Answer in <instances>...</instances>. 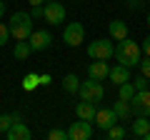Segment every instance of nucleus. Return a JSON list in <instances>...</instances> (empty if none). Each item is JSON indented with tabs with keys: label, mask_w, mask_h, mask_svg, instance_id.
Masks as SVG:
<instances>
[{
	"label": "nucleus",
	"mask_w": 150,
	"mask_h": 140,
	"mask_svg": "<svg viewBox=\"0 0 150 140\" xmlns=\"http://www.w3.org/2000/svg\"><path fill=\"white\" fill-rule=\"evenodd\" d=\"M8 40H10V28H8L5 23H0V48H3Z\"/></svg>",
	"instance_id": "a878e982"
},
{
	"label": "nucleus",
	"mask_w": 150,
	"mask_h": 140,
	"mask_svg": "<svg viewBox=\"0 0 150 140\" xmlns=\"http://www.w3.org/2000/svg\"><path fill=\"white\" fill-rule=\"evenodd\" d=\"M125 135H128V130H125V128H120L118 123L112 125V128H108V138H110V140H123Z\"/></svg>",
	"instance_id": "4be33fe9"
},
{
	"label": "nucleus",
	"mask_w": 150,
	"mask_h": 140,
	"mask_svg": "<svg viewBox=\"0 0 150 140\" xmlns=\"http://www.w3.org/2000/svg\"><path fill=\"white\" fill-rule=\"evenodd\" d=\"M43 20L50 23V25H60V23L65 20V8H63V3H58V0L45 3V5H43Z\"/></svg>",
	"instance_id": "423d86ee"
},
{
	"label": "nucleus",
	"mask_w": 150,
	"mask_h": 140,
	"mask_svg": "<svg viewBox=\"0 0 150 140\" xmlns=\"http://www.w3.org/2000/svg\"><path fill=\"white\" fill-rule=\"evenodd\" d=\"M133 85H135V90H148V88H150V78H145L143 73H140V75L135 78V83H133Z\"/></svg>",
	"instance_id": "5701e85b"
},
{
	"label": "nucleus",
	"mask_w": 150,
	"mask_h": 140,
	"mask_svg": "<svg viewBox=\"0 0 150 140\" xmlns=\"http://www.w3.org/2000/svg\"><path fill=\"white\" fill-rule=\"evenodd\" d=\"M118 123V115H115V110L112 108H100L95 113V125L100 130H108V128H112V125Z\"/></svg>",
	"instance_id": "9b49d317"
},
{
	"label": "nucleus",
	"mask_w": 150,
	"mask_h": 140,
	"mask_svg": "<svg viewBox=\"0 0 150 140\" xmlns=\"http://www.w3.org/2000/svg\"><path fill=\"white\" fill-rule=\"evenodd\" d=\"M148 28H150V13H148Z\"/></svg>",
	"instance_id": "f704fd0d"
},
{
	"label": "nucleus",
	"mask_w": 150,
	"mask_h": 140,
	"mask_svg": "<svg viewBox=\"0 0 150 140\" xmlns=\"http://www.w3.org/2000/svg\"><path fill=\"white\" fill-rule=\"evenodd\" d=\"M88 58L90 60H110L115 58V45L112 38H98L88 45Z\"/></svg>",
	"instance_id": "7ed1b4c3"
},
{
	"label": "nucleus",
	"mask_w": 150,
	"mask_h": 140,
	"mask_svg": "<svg viewBox=\"0 0 150 140\" xmlns=\"http://www.w3.org/2000/svg\"><path fill=\"white\" fill-rule=\"evenodd\" d=\"M95 113H98V110H95V103L80 100L78 105H75V115H78L80 120H90V123H93V120H95Z\"/></svg>",
	"instance_id": "2eb2a0df"
},
{
	"label": "nucleus",
	"mask_w": 150,
	"mask_h": 140,
	"mask_svg": "<svg viewBox=\"0 0 150 140\" xmlns=\"http://www.w3.org/2000/svg\"><path fill=\"white\" fill-rule=\"evenodd\" d=\"M108 33H110V38L115 40V43H118V40H125L128 38V23L125 20H110Z\"/></svg>",
	"instance_id": "4468645a"
},
{
	"label": "nucleus",
	"mask_w": 150,
	"mask_h": 140,
	"mask_svg": "<svg viewBox=\"0 0 150 140\" xmlns=\"http://www.w3.org/2000/svg\"><path fill=\"white\" fill-rule=\"evenodd\" d=\"M13 123H15V118H13V115H3V113H0V133H5Z\"/></svg>",
	"instance_id": "393cba45"
},
{
	"label": "nucleus",
	"mask_w": 150,
	"mask_h": 140,
	"mask_svg": "<svg viewBox=\"0 0 150 140\" xmlns=\"http://www.w3.org/2000/svg\"><path fill=\"white\" fill-rule=\"evenodd\" d=\"M140 73L145 78H150V55H145V60H140Z\"/></svg>",
	"instance_id": "bb28decb"
},
{
	"label": "nucleus",
	"mask_w": 150,
	"mask_h": 140,
	"mask_svg": "<svg viewBox=\"0 0 150 140\" xmlns=\"http://www.w3.org/2000/svg\"><path fill=\"white\" fill-rule=\"evenodd\" d=\"M40 85V75H38V73H28L25 78H23V90H35V88Z\"/></svg>",
	"instance_id": "aec40b11"
},
{
	"label": "nucleus",
	"mask_w": 150,
	"mask_h": 140,
	"mask_svg": "<svg viewBox=\"0 0 150 140\" xmlns=\"http://www.w3.org/2000/svg\"><path fill=\"white\" fill-rule=\"evenodd\" d=\"M140 45L135 43V40L125 38V40H118V45H115V60H118L120 65H125V68H135V65H140Z\"/></svg>",
	"instance_id": "f257e3e1"
},
{
	"label": "nucleus",
	"mask_w": 150,
	"mask_h": 140,
	"mask_svg": "<svg viewBox=\"0 0 150 140\" xmlns=\"http://www.w3.org/2000/svg\"><path fill=\"white\" fill-rule=\"evenodd\" d=\"M10 38H15V40H28L30 38V33L35 30V25H33V15L30 13H23V10H18V13H13L10 15Z\"/></svg>",
	"instance_id": "f03ea898"
},
{
	"label": "nucleus",
	"mask_w": 150,
	"mask_h": 140,
	"mask_svg": "<svg viewBox=\"0 0 150 140\" xmlns=\"http://www.w3.org/2000/svg\"><path fill=\"white\" fill-rule=\"evenodd\" d=\"M93 138V123L90 120H80L78 123H70L68 128V140H90Z\"/></svg>",
	"instance_id": "0eeeda50"
},
{
	"label": "nucleus",
	"mask_w": 150,
	"mask_h": 140,
	"mask_svg": "<svg viewBox=\"0 0 150 140\" xmlns=\"http://www.w3.org/2000/svg\"><path fill=\"white\" fill-rule=\"evenodd\" d=\"M5 138H8V140H30V138H33V130L28 128L23 120H15V123L5 130Z\"/></svg>",
	"instance_id": "9d476101"
},
{
	"label": "nucleus",
	"mask_w": 150,
	"mask_h": 140,
	"mask_svg": "<svg viewBox=\"0 0 150 140\" xmlns=\"http://www.w3.org/2000/svg\"><path fill=\"white\" fill-rule=\"evenodd\" d=\"M50 83H53V78H50L48 73H45V75H40V85H50Z\"/></svg>",
	"instance_id": "7c9ffc66"
},
{
	"label": "nucleus",
	"mask_w": 150,
	"mask_h": 140,
	"mask_svg": "<svg viewBox=\"0 0 150 140\" xmlns=\"http://www.w3.org/2000/svg\"><path fill=\"white\" fill-rule=\"evenodd\" d=\"M48 138L50 140H68V130H60V128H53L48 133Z\"/></svg>",
	"instance_id": "b1692460"
},
{
	"label": "nucleus",
	"mask_w": 150,
	"mask_h": 140,
	"mask_svg": "<svg viewBox=\"0 0 150 140\" xmlns=\"http://www.w3.org/2000/svg\"><path fill=\"white\" fill-rule=\"evenodd\" d=\"M83 40H85V28H83V23H68L65 30H63V43L68 48H78Z\"/></svg>",
	"instance_id": "39448f33"
},
{
	"label": "nucleus",
	"mask_w": 150,
	"mask_h": 140,
	"mask_svg": "<svg viewBox=\"0 0 150 140\" xmlns=\"http://www.w3.org/2000/svg\"><path fill=\"white\" fill-rule=\"evenodd\" d=\"M78 95H80V100L100 103L103 98H105V88H103L100 80H93V78H88V80H80V90H78Z\"/></svg>",
	"instance_id": "20e7f679"
},
{
	"label": "nucleus",
	"mask_w": 150,
	"mask_h": 140,
	"mask_svg": "<svg viewBox=\"0 0 150 140\" xmlns=\"http://www.w3.org/2000/svg\"><path fill=\"white\" fill-rule=\"evenodd\" d=\"M130 105H133V110L138 115H150V88L148 90H135Z\"/></svg>",
	"instance_id": "1a4fd4ad"
},
{
	"label": "nucleus",
	"mask_w": 150,
	"mask_h": 140,
	"mask_svg": "<svg viewBox=\"0 0 150 140\" xmlns=\"http://www.w3.org/2000/svg\"><path fill=\"white\" fill-rule=\"evenodd\" d=\"M145 5V0H128V10H140V8H143Z\"/></svg>",
	"instance_id": "cd10ccee"
},
{
	"label": "nucleus",
	"mask_w": 150,
	"mask_h": 140,
	"mask_svg": "<svg viewBox=\"0 0 150 140\" xmlns=\"http://www.w3.org/2000/svg\"><path fill=\"white\" fill-rule=\"evenodd\" d=\"M108 80L112 83V85H123V83L130 80V68H125V65H115V68H110V73H108Z\"/></svg>",
	"instance_id": "ddd939ff"
},
{
	"label": "nucleus",
	"mask_w": 150,
	"mask_h": 140,
	"mask_svg": "<svg viewBox=\"0 0 150 140\" xmlns=\"http://www.w3.org/2000/svg\"><path fill=\"white\" fill-rule=\"evenodd\" d=\"M48 3H53V0H48Z\"/></svg>",
	"instance_id": "c9c22d12"
},
{
	"label": "nucleus",
	"mask_w": 150,
	"mask_h": 140,
	"mask_svg": "<svg viewBox=\"0 0 150 140\" xmlns=\"http://www.w3.org/2000/svg\"><path fill=\"white\" fill-rule=\"evenodd\" d=\"M28 43H30L33 53H43V50H48L53 45V35H50V30H33Z\"/></svg>",
	"instance_id": "6e6552de"
},
{
	"label": "nucleus",
	"mask_w": 150,
	"mask_h": 140,
	"mask_svg": "<svg viewBox=\"0 0 150 140\" xmlns=\"http://www.w3.org/2000/svg\"><path fill=\"white\" fill-rule=\"evenodd\" d=\"M63 90L70 93V95H75V93L80 90V78L75 75V73H68V75L63 78Z\"/></svg>",
	"instance_id": "6ab92c4d"
},
{
	"label": "nucleus",
	"mask_w": 150,
	"mask_h": 140,
	"mask_svg": "<svg viewBox=\"0 0 150 140\" xmlns=\"http://www.w3.org/2000/svg\"><path fill=\"white\" fill-rule=\"evenodd\" d=\"M30 15H33V20H38V18H43V5H33Z\"/></svg>",
	"instance_id": "c85d7f7f"
},
{
	"label": "nucleus",
	"mask_w": 150,
	"mask_h": 140,
	"mask_svg": "<svg viewBox=\"0 0 150 140\" xmlns=\"http://www.w3.org/2000/svg\"><path fill=\"white\" fill-rule=\"evenodd\" d=\"M33 55V48L28 40H15V48H13V58L15 60H28Z\"/></svg>",
	"instance_id": "a211bd4d"
},
{
	"label": "nucleus",
	"mask_w": 150,
	"mask_h": 140,
	"mask_svg": "<svg viewBox=\"0 0 150 140\" xmlns=\"http://www.w3.org/2000/svg\"><path fill=\"white\" fill-rule=\"evenodd\" d=\"M143 138H145V140H150V130H148V133H145V135H143Z\"/></svg>",
	"instance_id": "72a5a7b5"
},
{
	"label": "nucleus",
	"mask_w": 150,
	"mask_h": 140,
	"mask_svg": "<svg viewBox=\"0 0 150 140\" xmlns=\"http://www.w3.org/2000/svg\"><path fill=\"white\" fill-rule=\"evenodd\" d=\"M28 3H30V5H45L48 0H28Z\"/></svg>",
	"instance_id": "2f4dec72"
},
{
	"label": "nucleus",
	"mask_w": 150,
	"mask_h": 140,
	"mask_svg": "<svg viewBox=\"0 0 150 140\" xmlns=\"http://www.w3.org/2000/svg\"><path fill=\"white\" fill-rule=\"evenodd\" d=\"M112 110H115L118 120H130V118H133V105H130V100H123V98H118V103L112 105Z\"/></svg>",
	"instance_id": "f3484780"
},
{
	"label": "nucleus",
	"mask_w": 150,
	"mask_h": 140,
	"mask_svg": "<svg viewBox=\"0 0 150 140\" xmlns=\"http://www.w3.org/2000/svg\"><path fill=\"white\" fill-rule=\"evenodd\" d=\"M3 15H5V3L0 0V20H3Z\"/></svg>",
	"instance_id": "473e14b6"
},
{
	"label": "nucleus",
	"mask_w": 150,
	"mask_h": 140,
	"mask_svg": "<svg viewBox=\"0 0 150 140\" xmlns=\"http://www.w3.org/2000/svg\"><path fill=\"white\" fill-rule=\"evenodd\" d=\"M133 95H135V85L133 83H123V85H118V98H123V100H133Z\"/></svg>",
	"instance_id": "412c9836"
},
{
	"label": "nucleus",
	"mask_w": 150,
	"mask_h": 140,
	"mask_svg": "<svg viewBox=\"0 0 150 140\" xmlns=\"http://www.w3.org/2000/svg\"><path fill=\"white\" fill-rule=\"evenodd\" d=\"M108 73H110V68H108V60H93L90 65H88V78H93V80H105Z\"/></svg>",
	"instance_id": "f8f14e48"
},
{
	"label": "nucleus",
	"mask_w": 150,
	"mask_h": 140,
	"mask_svg": "<svg viewBox=\"0 0 150 140\" xmlns=\"http://www.w3.org/2000/svg\"><path fill=\"white\" fill-rule=\"evenodd\" d=\"M148 130H150V120H148V115H138V118H135V123L130 125V135H133V138H143Z\"/></svg>",
	"instance_id": "dca6fc26"
},
{
	"label": "nucleus",
	"mask_w": 150,
	"mask_h": 140,
	"mask_svg": "<svg viewBox=\"0 0 150 140\" xmlns=\"http://www.w3.org/2000/svg\"><path fill=\"white\" fill-rule=\"evenodd\" d=\"M140 50H143L145 55H150V35H148V38L143 40V45H140Z\"/></svg>",
	"instance_id": "c756f323"
}]
</instances>
